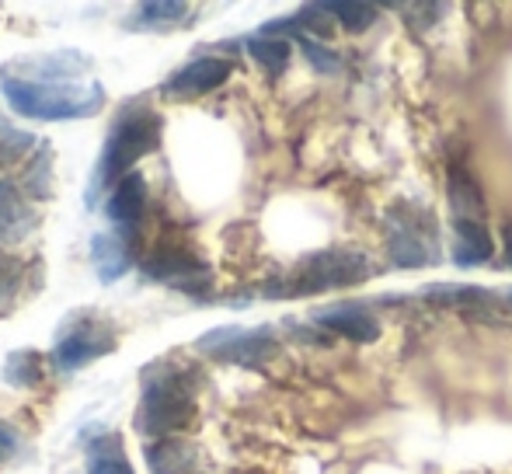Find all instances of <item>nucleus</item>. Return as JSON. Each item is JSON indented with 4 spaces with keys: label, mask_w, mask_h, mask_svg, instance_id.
Wrapping results in <instances>:
<instances>
[{
    "label": "nucleus",
    "mask_w": 512,
    "mask_h": 474,
    "mask_svg": "<svg viewBox=\"0 0 512 474\" xmlns=\"http://www.w3.org/2000/svg\"><path fill=\"white\" fill-rule=\"evenodd\" d=\"M0 95L32 122H77L105 109V84L91 77V56L77 49L32 53L0 67Z\"/></svg>",
    "instance_id": "obj_1"
},
{
    "label": "nucleus",
    "mask_w": 512,
    "mask_h": 474,
    "mask_svg": "<svg viewBox=\"0 0 512 474\" xmlns=\"http://www.w3.org/2000/svg\"><path fill=\"white\" fill-rule=\"evenodd\" d=\"M203 373L182 359L150 363L140 380V401L133 412V429L143 440H178L196 426Z\"/></svg>",
    "instance_id": "obj_2"
},
{
    "label": "nucleus",
    "mask_w": 512,
    "mask_h": 474,
    "mask_svg": "<svg viewBox=\"0 0 512 474\" xmlns=\"http://www.w3.org/2000/svg\"><path fill=\"white\" fill-rule=\"evenodd\" d=\"M161 136H164V119L157 116L150 105L136 102L115 116L112 129L105 136L102 157H98L95 178H91V203L102 189H115L126 175H133V168L143 161L147 154L161 150Z\"/></svg>",
    "instance_id": "obj_3"
},
{
    "label": "nucleus",
    "mask_w": 512,
    "mask_h": 474,
    "mask_svg": "<svg viewBox=\"0 0 512 474\" xmlns=\"http://www.w3.org/2000/svg\"><path fill=\"white\" fill-rule=\"evenodd\" d=\"M370 262L356 251H317V255L304 258L297 269L272 276L262 283V293L269 300H286V297H310V293L324 290H345V286H359L363 279H370Z\"/></svg>",
    "instance_id": "obj_4"
},
{
    "label": "nucleus",
    "mask_w": 512,
    "mask_h": 474,
    "mask_svg": "<svg viewBox=\"0 0 512 474\" xmlns=\"http://www.w3.org/2000/svg\"><path fill=\"white\" fill-rule=\"evenodd\" d=\"M140 269L150 283H161L168 290L185 293V297H206L213 290V265L199 251H192L189 244L161 241L143 258Z\"/></svg>",
    "instance_id": "obj_5"
},
{
    "label": "nucleus",
    "mask_w": 512,
    "mask_h": 474,
    "mask_svg": "<svg viewBox=\"0 0 512 474\" xmlns=\"http://www.w3.org/2000/svg\"><path fill=\"white\" fill-rule=\"evenodd\" d=\"M115 346H119L115 328L108 325V321L95 318L91 311H84L81 318H77V325H70L67 332L56 339V346L49 349V363L60 373H77L95 363V359L115 353Z\"/></svg>",
    "instance_id": "obj_6"
},
{
    "label": "nucleus",
    "mask_w": 512,
    "mask_h": 474,
    "mask_svg": "<svg viewBox=\"0 0 512 474\" xmlns=\"http://www.w3.org/2000/svg\"><path fill=\"white\" fill-rule=\"evenodd\" d=\"M196 349L220 359V363L258 366L279 353V342H276V328L272 325H258V328L223 325V328H213V332L199 335Z\"/></svg>",
    "instance_id": "obj_7"
},
{
    "label": "nucleus",
    "mask_w": 512,
    "mask_h": 474,
    "mask_svg": "<svg viewBox=\"0 0 512 474\" xmlns=\"http://www.w3.org/2000/svg\"><path fill=\"white\" fill-rule=\"evenodd\" d=\"M234 74V60L227 56H196L185 67H178L168 81L161 84V95L171 102H192V98H206L216 88L230 81Z\"/></svg>",
    "instance_id": "obj_8"
},
{
    "label": "nucleus",
    "mask_w": 512,
    "mask_h": 474,
    "mask_svg": "<svg viewBox=\"0 0 512 474\" xmlns=\"http://www.w3.org/2000/svg\"><path fill=\"white\" fill-rule=\"evenodd\" d=\"M422 213H398L391 217L387 227V251L401 269H418V265H429L436 258V241L432 231L422 227Z\"/></svg>",
    "instance_id": "obj_9"
},
{
    "label": "nucleus",
    "mask_w": 512,
    "mask_h": 474,
    "mask_svg": "<svg viewBox=\"0 0 512 474\" xmlns=\"http://www.w3.org/2000/svg\"><path fill=\"white\" fill-rule=\"evenodd\" d=\"M314 325L349 342H359V346L380 339V321L370 314V307L356 304V300H342V304H328L314 311Z\"/></svg>",
    "instance_id": "obj_10"
},
{
    "label": "nucleus",
    "mask_w": 512,
    "mask_h": 474,
    "mask_svg": "<svg viewBox=\"0 0 512 474\" xmlns=\"http://www.w3.org/2000/svg\"><path fill=\"white\" fill-rule=\"evenodd\" d=\"M143 213H147V178L140 171L126 175L105 199V217L112 220L122 231V237H133L143 224Z\"/></svg>",
    "instance_id": "obj_11"
},
{
    "label": "nucleus",
    "mask_w": 512,
    "mask_h": 474,
    "mask_svg": "<svg viewBox=\"0 0 512 474\" xmlns=\"http://www.w3.org/2000/svg\"><path fill=\"white\" fill-rule=\"evenodd\" d=\"M35 231H39V213L25 203L18 182L0 178V248L25 244Z\"/></svg>",
    "instance_id": "obj_12"
},
{
    "label": "nucleus",
    "mask_w": 512,
    "mask_h": 474,
    "mask_svg": "<svg viewBox=\"0 0 512 474\" xmlns=\"http://www.w3.org/2000/svg\"><path fill=\"white\" fill-rule=\"evenodd\" d=\"M91 265L98 272V283L112 286L133 269V248L122 234H95L91 237Z\"/></svg>",
    "instance_id": "obj_13"
},
{
    "label": "nucleus",
    "mask_w": 512,
    "mask_h": 474,
    "mask_svg": "<svg viewBox=\"0 0 512 474\" xmlns=\"http://www.w3.org/2000/svg\"><path fill=\"white\" fill-rule=\"evenodd\" d=\"M192 7L178 4V0H147V4H136L129 11V28L136 32H171V28L192 25Z\"/></svg>",
    "instance_id": "obj_14"
},
{
    "label": "nucleus",
    "mask_w": 512,
    "mask_h": 474,
    "mask_svg": "<svg viewBox=\"0 0 512 474\" xmlns=\"http://www.w3.org/2000/svg\"><path fill=\"white\" fill-rule=\"evenodd\" d=\"M495 255V241L485 220H453V262L481 265Z\"/></svg>",
    "instance_id": "obj_15"
},
{
    "label": "nucleus",
    "mask_w": 512,
    "mask_h": 474,
    "mask_svg": "<svg viewBox=\"0 0 512 474\" xmlns=\"http://www.w3.org/2000/svg\"><path fill=\"white\" fill-rule=\"evenodd\" d=\"M150 474H199L196 447L185 440H157L143 447Z\"/></svg>",
    "instance_id": "obj_16"
},
{
    "label": "nucleus",
    "mask_w": 512,
    "mask_h": 474,
    "mask_svg": "<svg viewBox=\"0 0 512 474\" xmlns=\"http://www.w3.org/2000/svg\"><path fill=\"white\" fill-rule=\"evenodd\" d=\"M450 210L453 220H485V196H481V185L474 182V175L464 164H453L450 168Z\"/></svg>",
    "instance_id": "obj_17"
},
{
    "label": "nucleus",
    "mask_w": 512,
    "mask_h": 474,
    "mask_svg": "<svg viewBox=\"0 0 512 474\" xmlns=\"http://www.w3.org/2000/svg\"><path fill=\"white\" fill-rule=\"evenodd\" d=\"M81 447L88 450V474H133L126 454H122V443L115 433L102 436H84Z\"/></svg>",
    "instance_id": "obj_18"
},
{
    "label": "nucleus",
    "mask_w": 512,
    "mask_h": 474,
    "mask_svg": "<svg viewBox=\"0 0 512 474\" xmlns=\"http://www.w3.org/2000/svg\"><path fill=\"white\" fill-rule=\"evenodd\" d=\"M18 185L28 199H39V203L53 196V143H46V140L39 143L35 157H28Z\"/></svg>",
    "instance_id": "obj_19"
},
{
    "label": "nucleus",
    "mask_w": 512,
    "mask_h": 474,
    "mask_svg": "<svg viewBox=\"0 0 512 474\" xmlns=\"http://www.w3.org/2000/svg\"><path fill=\"white\" fill-rule=\"evenodd\" d=\"M46 380V356L39 349H14L4 359L7 387H39Z\"/></svg>",
    "instance_id": "obj_20"
},
{
    "label": "nucleus",
    "mask_w": 512,
    "mask_h": 474,
    "mask_svg": "<svg viewBox=\"0 0 512 474\" xmlns=\"http://www.w3.org/2000/svg\"><path fill=\"white\" fill-rule=\"evenodd\" d=\"M244 49H248V56L258 63V67L265 70V74L279 77L286 74V67H290L293 60V42L290 39H269V35H255V39L244 42Z\"/></svg>",
    "instance_id": "obj_21"
},
{
    "label": "nucleus",
    "mask_w": 512,
    "mask_h": 474,
    "mask_svg": "<svg viewBox=\"0 0 512 474\" xmlns=\"http://www.w3.org/2000/svg\"><path fill=\"white\" fill-rule=\"evenodd\" d=\"M422 297L432 300V304H457V307L478 304V307H485V304H492L495 293L492 290H481V286H464V283H457V286L436 283V286H425Z\"/></svg>",
    "instance_id": "obj_22"
},
{
    "label": "nucleus",
    "mask_w": 512,
    "mask_h": 474,
    "mask_svg": "<svg viewBox=\"0 0 512 474\" xmlns=\"http://www.w3.org/2000/svg\"><path fill=\"white\" fill-rule=\"evenodd\" d=\"M32 147H39V140L28 129H18L7 116H0V168L4 164H18L21 157H28Z\"/></svg>",
    "instance_id": "obj_23"
},
{
    "label": "nucleus",
    "mask_w": 512,
    "mask_h": 474,
    "mask_svg": "<svg viewBox=\"0 0 512 474\" xmlns=\"http://www.w3.org/2000/svg\"><path fill=\"white\" fill-rule=\"evenodd\" d=\"M321 7L338 21V25L349 28V32H366L380 14L373 4H359V0H342V4L335 0V4H321Z\"/></svg>",
    "instance_id": "obj_24"
},
{
    "label": "nucleus",
    "mask_w": 512,
    "mask_h": 474,
    "mask_svg": "<svg viewBox=\"0 0 512 474\" xmlns=\"http://www.w3.org/2000/svg\"><path fill=\"white\" fill-rule=\"evenodd\" d=\"M21 279H25V265L7 255V251H0V314H7L18 304Z\"/></svg>",
    "instance_id": "obj_25"
},
{
    "label": "nucleus",
    "mask_w": 512,
    "mask_h": 474,
    "mask_svg": "<svg viewBox=\"0 0 512 474\" xmlns=\"http://www.w3.org/2000/svg\"><path fill=\"white\" fill-rule=\"evenodd\" d=\"M300 49H304V56L310 60V67L317 70V74H338L342 70V60H338L331 49H324L317 39H307V35H300V39H293Z\"/></svg>",
    "instance_id": "obj_26"
},
{
    "label": "nucleus",
    "mask_w": 512,
    "mask_h": 474,
    "mask_svg": "<svg viewBox=\"0 0 512 474\" xmlns=\"http://www.w3.org/2000/svg\"><path fill=\"white\" fill-rule=\"evenodd\" d=\"M14 454H18V436L7 426H0V461H11Z\"/></svg>",
    "instance_id": "obj_27"
},
{
    "label": "nucleus",
    "mask_w": 512,
    "mask_h": 474,
    "mask_svg": "<svg viewBox=\"0 0 512 474\" xmlns=\"http://www.w3.org/2000/svg\"><path fill=\"white\" fill-rule=\"evenodd\" d=\"M502 234H506V262L512 265V224L502 227Z\"/></svg>",
    "instance_id": "obj_28"
},
{
    "label": "nucleus",
    "mask_w": 512,
    "mask_h": 474,
    "mask_svg": "<svg viewBox=\"0 0 512 474\" xmlns=\"http://www.w3.org/2000/svg\"><path fill=\"white\" fill-rule=\"evenodd\" d=\"M506 300H509V304H512V286H509V290H506Z\"/></svg>",
    "instance_id": "obj_29"
}]
</instances>
